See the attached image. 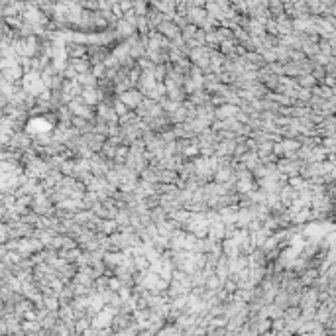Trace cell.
<instances>
[{"mask_svg": "<svg viewBox=\"0 0 336 336\" xmlns=\"http://www.w3.org/2000/svg\"><path fill=\"white\" fill-rule=\"evenodd\" d=\"M118 98H120L122 102L126 105V108H128V110H136V108H138V105L142 102L144 94L140 93L138 89H126V91L118 93Z\"/></svg>", "mask_w": 336, "mask_h": 336, "instance_id": "cell-1", "label": "cell"}]
</instances>
